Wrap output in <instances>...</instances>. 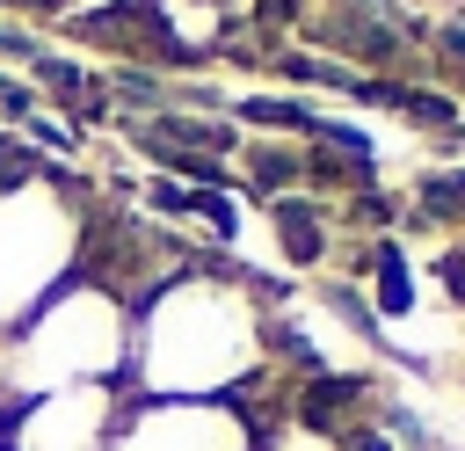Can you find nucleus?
I'll return each instance as SVG.
<instances>
[{
	"label": "nucleus",
	"instance_id": "6",
	"mask_svg": "<svg viewBox=\"0 0 465 451\" xmlns=\"http://www.w3.org/2000/svg\"><path fill=\"white\" fill-rule=\"evenodd\" d=\"M262 451H356L334 422L291 407V415H262Z\"/></svg>",
	"mask_w": 465,
	"mask_h": 451
},
{
	"label": "nucleus",
	"instance_id": "5",
	"mask_svg": "<svg viewBox=\"0 0 465 451\" xmlns=\"http://www.w3.org/2000/svg\"><path fill=\"white\" fill-rule=\"evenodd\" d=\"M124 386H65L36 393L7 415V451H109V429L124 415Z\"/></svg>",
	"mask_w": 465,
	"mask_h": 451
},
{
	"label": "nucleus",
	"instance_id": "2",
	"mask_svg": "<svg viewBox=\"0 0 465 451\" xmlns=\"http://www.w3.org/2000/svg\"><path fill=\"white\" fill-rule=\"evenodd\" d=\"M131 291H116L109 276L80 269L65 291H51L15 335V407L36 393H65V386H124L131 371Z\"/></svg>",
	"mask_w": 465,
	"mask_h": 451
},
{
	"label": "nucleus",
	"instance_id": "7",
	"mask_svg": "<svg viewBox=\"0 0 465 451\" xmlns=\"http://www.w3.org/2000/svg\"><path fill=\"white\" fill-rule=\"evenodd\" d=\"M0 451H7V415H0Z\"/></svg>",
	"mask_w": 465,
	"mask_h": 451
},
{
	"label": "nucleus",
	"instance_id": "4",
	"mask_svg": "<svg viewBox=\"0 0 465 451\" xmlns=\"http://www.w3.org/2000/svg\"><path fill=\"white\" fill-rule=\"evenodd\" d=\"M109 451H262V407L247 400H124Z\"/></svg>",
	"mask_w": 465,
	"mask_h": 451
},
{
	"label": "nucleus",
	"instance_id": "1",
	"mask_svg": "<svg viewBox=\"0 0 465 451\" xmlns=\"http://www.w3.org/2000/svg\"><path fill=\"white\" fill-rule=\"evenodd\" d=\"M269 313L247 276L225 262L174 269L131 306V400H247V386L269 364Z\"/></svg>",
	"mask_w": 465,
	"mask_h": 451
},
{
	"label": "nucleus",
	"instance_id": "3",
	"mask_svg": "<svg viewBox=\"0 0 465 451\" xmlns=\"http://www.w3.org/2000/svg\"><path fill=\"white\" fill-rule=\"evenodd\" d=\"M87 204L65 167L0 182V335H15L51 291L87 269Z\"/></svg>",
	"mask_w": 465,
	"mask_h": 451
}]
</instances>
